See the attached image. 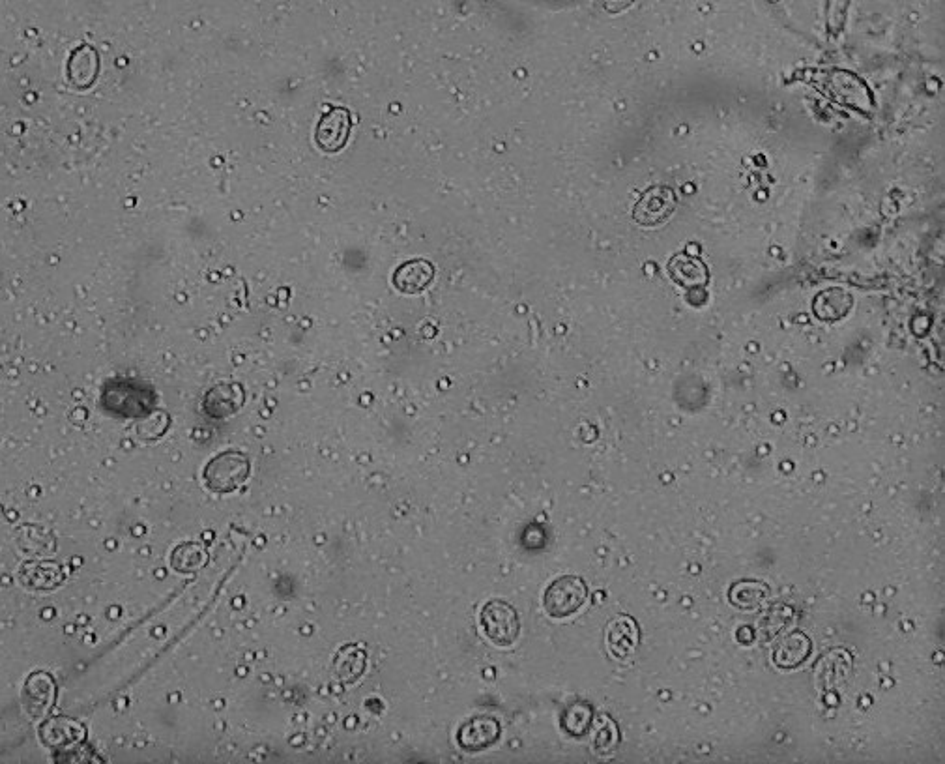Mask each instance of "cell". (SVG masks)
Wrapping results in <instances>:
<instances>
[{
	"label": "cell",
	"instance_id": "1",
	"mask_svg": "<svg viewBox=\"0 0 945 764\" xmlns=\"http://www.w3.org/2000/svg\"><path fill=\"white\" fill-rule=\"evenodd\" d=\"M251 472L249 457L240 450H225L212 457L203 471L204 485L218 495L233 493L248 482Z\"/></svg>",
	"mask_w": 945,
	"mask_h": 764
},
{
	"label": "cell",
	"instance_id": "2",
	"mask_svg": "<svg viewBox=\"0 0 945 764\" xmlns=\"http://www.w3.org/2000/svg\"><path fill=\"white\" fill-rule=\"evenodd\" d=\"M481 628L496 647H511L521 635V618L506 600H489L481 607Z\"/></svg>",
	"mask_w": 945,
	"mask_h": 764
},
{
	"label": "cell",
	"instance_id": "3",
	"mask_svg": "<svg viewBox=\"0 0 945 764\" xmlns=\"http://www.w3.org/2000/svg\"><path fill=\"white\" fill-rule=\"evenodd\" d=\"M588 598V588L577 575H562L554 579L543 594V607L553 618L575 615Z\"/></svg>",
	"mask_w": 945,
	"mask_h": 764
},
{
	"label": "cell",
	"instance_id": "4",
	"mask_svg": "<svg viewBox=\"0 0 945 764\" xmlns=\"http://www.w3.org/2000/svg\"><path fill=\"white\" fill-rule=\"evenodd\" d=\"M55 699H57V684L53 676L47 673H34L27 678L23 695H21V703L29 718L45 720V716L55 705Z\"/></svg>",
	"mask_w": 945,
	"mask_h": 764
},
{
	"label": "cell",
	"instance_id": "5",
	"mask_svg": "<svg viewBox=\"0 0 945 764\" xmlns=\"http://www.w3.org/2000/svg\"><path fill=\"white\" fill-rule=\"evenodd\" d=\"M87 729L83 723L72 718H49L40 725V740L45 748L53 751H68L83 744Z\"/></svg>",
	"mask_w": 945,
	"mask_h": 764
},
{
	"label": "cell",
	"instance_id": "6",
	"mask_svg": "<svg viewBox=\"0 0 945 764\" xmlns=\"http://www.w3.org/2000/svg\"><path fill=\"white\" fill-rule=\"evenodd\" d=\"M502 727L493 716H478L466 720L457 731V744L465 751H483L493 748L500 740Z\"/></svg>",
	"mask_w": 945,
	"mask_h": 764
},
{
	"label": "cell",
	"instance_id": "7",
	"mask_svg": "<svg viewBox=\"0 0 945 764\" xmlns=\"http://www.w3.org/2000/svg\"><path fill=\"white\" fill-rule=\"evenodd\" d=\"M352 117L345 107H332L328 115L320 118L317 126V145L326 152H337L349 143Z\"/></svg>",
	"mask_w": 945,
	"mask_h": 764
},
{
	"label": "cell",
	"instance_id": "8",
	"mask_svg": "<svg viewBox=\"0 0 945 764\" xmlns=\"http://www.w3.org/2000/svg\"><path fill=\"white\" fill-rule=\"evenodd\" d=\"M639 641V624L635 618L620 615L609 622L607 633H605V643L612 658L622 660V662L629 660L639 647Z\"/></svg>",
	"mask_w": 945,
	"mask_h": 764
},
{
	"label": "cell",
	"instance_id": "9",
	"mask_svg": "<svg viewBox=\"0 0 945 764\" xmlns=\"http://www.w3.org/2000/svg\"><path fill=\"white\" fill-rule=\"evenodd\" d=\"M813 643L803 632H792L781 639V643L773 652V663L779 669H794L800 667L811 656Z\"/></svg>",
	"mask_w": 945,
	"mask_h": 764
},
{
	"label": "cell",
	"instance_id": "10",
	"mask_svg": "<svg viewBox=\"0 0 945 764\" xmlns=\"http://www.w3.org/2000/svg\"><path fill=\"white\" fill-rule=\"evenodd\" d=\"M206 564H208V551L197 542H184L178 545L171 557V566L176 572H199Z\"/></svg>",
	"mask_w": 945,
	"mask_h": 764
},
{
	"label": "cell",
	"instance_id": "11",
	"mask_svg": "<svg viewBox=\"0 0 945 764\" xmlns=\"http://www.w3.org/2000/svg\"><path fill=\"white\" fill-rule=\"evenodd\" d=\"M768 594H770L768 587L755 581H743L730 588V600L742 609H753L756 605H760L768 598Z\"/></svg>",
	"mask_w": 945,
	"mask_h": 764
},
{
	"label": "cell",
	"instance_id": "12",
	"mask_svg": "<svg viewBox=\"0 0 945 764\" xmlns=\"http://www.w3.org/2000/svg\"><path fill=\"white\" fill-rule=\"evenodd\" d=\"M588 708L586 706L577 705L573 708H569L566 714V720H564V727H566L569 733L573 735H581L582 731L588 727V721H582V714L586 712Z\"/></svg>",
	"mask_w": 945,
	"mask_h": 764
}]
</instances>
